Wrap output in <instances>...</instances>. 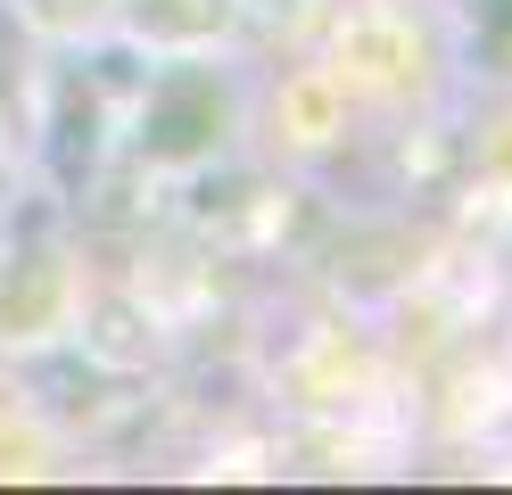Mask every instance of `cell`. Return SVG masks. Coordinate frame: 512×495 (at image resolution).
Returning a JSON list of instances; mask_svg holds the SVG:
<instances>
[{
	"label": "cell",
	"mask_w": 512,
	"mask_h": 495,
	"mask_svg": "<svg viewBox=\"0 0 512 495\" xmlns=\"http://www.w3.org/2000/svg\"><path fill=\"white\" fill-rule=\"evenodd\" d=\"M471 50L479 66L512 75V0H471Z\"/></svg>",
	"instance_id": "3957f363"
},
{
	"label": "cell",
	"mask_w": 512,
	"mask_h": 495,
	"mask_svg": "<svg viewBox=\"0 0 512 495\" xmlns=\"http://www.w3.org/2000/svg\"><path fill=\"white\" fill-rule=\"evenodd\" d=\"M34 9H42L50 25H75V17H91V9H100V0H34Z\"/></svg>",
	"instance_id": "277c9868"
},
{
	"label": "cell",
	"mask_w": 512,
	"mask_h": 495,
	"mask_svg": "<svg viewBox=\"0 0 512 495\" xmlns=\"http://www.w3.org/2000/svg\"><path fill=\"white\" fill-rule=\"evenodd\" d=\"M223 116H232V99H223V83L207 75V66H166V75L149 83L141 99V157L157 165H182V157H207L223 141Z\"/></svg>",
	"instance_id": "6da1fadb"
},
{
	"label": "cell",
	"mask_w": 512,
	"mask_h": 495,
	"mask_svg": "<svg viewBox=\"0 0 512 495\" xmlns=\"http://www.w3.org/2000/svg\"><path fill=\"white\" fill-rule=\"evenodd\" d=\"M91 124H100L91 91L67 83V91H58V182H83L91 174Z\"/></svg>",
	"instance_id": "7a4b0ae2"
},
{
	"label": "cell",
	"mask_w": 512,
	"mask_h": 495,
	"mask_svg": "<svg viewBox=\"0 0 512 495\" xmlns=\"http://www.w3.org/2000/svg\"><path fill=\"white\" fill-rule=\"evenodd\" d=\"M0 58H9V33H0ZM0 91H9V66H0Z\"/></svg>",
	"instance_id": "5b68a950"
}]
</instances>
